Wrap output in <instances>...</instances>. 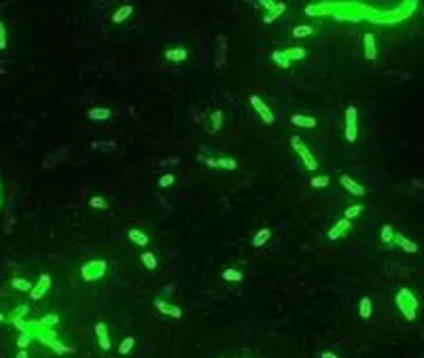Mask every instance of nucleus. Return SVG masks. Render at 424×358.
<instances>
[{"label": "nucleus", "mask_w": 424, "mask_h": 358, "mask_svg": "<svg viewBox=\"0 0 424 358\" xmlns=\"http://www.w3.org/2000/svg\"><path fill=\"white\" fill-rule=\"evenodd\" d=\"M395 305L407 322H414L420 312V299L409 289H399L395 295Z\"/></svg>", "instance_id": "f257e3e1"}, {"label": "nucleus", "mask_w": 424, "mask_h": 358, "mask_svg": "<svg viewBox=\"0 0 424 358\" xmlns=\"http://www.w3.org/2000/svg\"><path fill=\"white\" fill-rule=\"evenodd\" d=\"M106 269H109V263L104 259H93V261H87V263L81 265V278L87 280V282H96L100 278H104Z\"/></svg>", "instance_id": "f03ea898"}, {"label": "nucleus", "mask_w": 424, "mask_h": 358, "mask_svg": "<svg viewBox=\"0 0 424 358\" xmlns=\"http://www.w3.org/2000/svg\"><path fill=\"white\" fill-rule=\"evenodd\" d=\"M291 147L295 149V153L299 155V159H301V163H303V168L305 170H310V172H316V168H318V161L314 159V155L310 153V149L303 145V140L299 138V136H291Z\"/></svg>", "instance_id": "7ed1b4c3"}, {"label": "nucleus", "mask_w": 424, "mask_h": 358, "mask_svg": "<svg viewBox=\"0 0 424 358\" xmlns=\"http://www.w3.org/2000/svg\"><path fill=\"white\" fill-rule=\"evenodd\" d=\"M416 3H405V5H401L399 9H395V11H388V13H382V15H378V19L375 21H380V23H395V21H401V19H405V17H409L411 13L416 11Z\"/></svg>", "instance_id": "20e7f679"}, {"label": "nucleus", "mask_w": 424, "mask_h": 358, "mask_svg": "<svg viewBox=\"0 0 424 358\" xmlns=\"http://www.w3.org/2000/svg\"><path fill=\"white\" fill-rule=\"evenodd\" d=\"M346 140L350 142H355L357 136H359V111H357V106H348L346 109Z\"/></svg>", "instance_id": "39448f33"}, {"label": "nucleus", "mask_w": 424, "mask_h": 358, "mask_svg": "<svg viewBox=\"0 0 424 358\" xmlns=\"http://www.w3.org/2000/svg\"><path fill=\"white\" fill-rule=\"evenodd\" d=\"M249 102H251L253 109L257 111V115L263 119V123H267V125H272V123H274V113L269 111V106H267L261 98H259V95H255V93H253L251 98H249Z\"/></svg>", "instance_id": "423d86ee"}, {"label": "nucleus", "mask_w": 424, "mask_h": 358, "mask_svg": "<svg viewBox=\"0 0 424 358\" xmlns=\"http://www.w3.org/2000/svg\"><path fill=\"white\" fill-rule=\"evenodd\" d=\"M49 289H51V276H49V273H41V276H39V282L34 284V289L30 291V299H32V301L43 299V297L49 293Z\"/></svg>", "instance_id": "0eeeda50"}, {"label": "nucleus", "mask_w": 424, "mask_h": 358, "mask_svg": "<svg viewBox=\"0 0 424 358\" xmlns=\"http://www.w3.org/2000/svg\"><path fill=\"white\" fill-rule=\"evenodd\" d=\"M263 9L267 11V13L263 15V21L272 23L276 17H280L287 11V5L285 3H274V0H263Z\"/></svg>", "instance_id": "6e6552de"}, {"label": "nucleus", "mask_w": 424, "mask_h": 358, "mask_svg": "<svg viewBox=\"0 0 424 358\" xmlns=\"http://www.w3.org/2000/svg\"><path fill=\"white\" fill-rule=\"evenodd\" d=\"M352 231V223L348 221V219H341V221H337L331 229H329V233H327V237L331 242H337L339 237H344V235H348Z\"/></svg>", "instance_id": "1a4fd4ad"}, {"label": "nucleus", "mask_w": 424, "mask_h": 358, "mask_svg": "<svg viewBox=\"0 0 424 358\" xmlns=\"http://www.w3.org/2000/svg\"><path fill=\"white\" fill-rule=\"evenodd\" d=\"M363 51H365V57L373 62L375 57H378V41H375V34L367 32L363 37Z\"/></svg>", "instance_id": "9d476101"}, {"label": "nucleus", "mask_w": 424, "mask_h": 358, "mask_svg": "<svg viewBox=\"0 0 424 358\" xmlns=\"http://www.w3.org/2000/svg\"><path fill=\"white\" fill-rule=\"evenodd\" d=\"M155 307L159 309L161 314H166V316H170V318H183V309L179 307V305H172V303H168L166 299H161V297H157L155 301Z\"/></svg>", "instance_id": "9b49d317"}, {"label": "nucleus", "mask_w": 424, "mask_h": 358, "mask_svg": "<svg viewBox=\"0 0 424 358\" xmlns=\"http://www.w3.org/2000/svg\"><path fill=\"white\" fill-rule=\"evenodd\" d=\"M93 331H96V337H98L100 348L104 352H109L111 350V331H109V327H106V322H98Z\"/></svg>", "instance_id": "f8f14e48"}, {"label": "nucleus", "mask_w": 424, "mask_h": 358, "mask_svg": "<svg viewBox=\"0 0 424 358\" xmlns=\"http://www.w3.org/2000/svg\"><path fill=\"white\" fill-rule=\"evenodd\" d=\"M339 183H341V187H344V189L348 191V193L357 195V197L365 195V191H367L363 185H359V183L355 181V178H350V176H346V174H341V176H339Z\"/></svg>", "instance_id": "ddd939ff"}, {"label": "nucleus", "mask_w": 424, "mask_h": 358, "mask_svg": "<svg viewBox=\"0 0 424 358\" xmlns=\"http://www.w3.org/2000/svg\"><path fill=\"white\" fill-rule=\"evenodd\" d=\"M393 244H397L401 250H405V253H418V250H420L418 242L409 240V237H407L405 233H395V242H393Z\"/></svg>", "instance_id": "4468645a"}, {"label": "nucleus", "mask_w": 424, "mask_h": 358, "mask_svg": "<svg viewBox=\"0 0 424 358\" xmlns=\"http://www.w3.org/2000/svg\"><path fill=\"white\" fill-rule=\"evenodd\" d=\"M333 11H335V5H329V3L308 5V7H305V13H308V15H314V17H321V15H331Z\"/></svg>", "instance_id": "2eb2a0df"}, {"label": "nucleus", "mask_w": 424, "mask_h": 358, "mask_svg": "<svg viewBox=\"0 0 424 358\" xmlns=\"http://www.w3.org/2000/svg\"><path fill=\"white\" fill-rule=\"evenodd\" d=\"M206 163L210 168H223V170H235L238 168V161L231 157H219V159H206Z\"/></svg>", "instance_id": "dca6fc26"}, {"label": "nucleus", "mask_w": 424, "mask_h": 358, "mask_svg": "<svg viewBox=\"0 0 424 358\" xmlns=\"http://www.w3.org/2000/svg\"><path fill=\"white\" fill-rule=\"evenodd\" d=\"M11 289L17 291V293H28V295H30V291L34 289V284H32L28 278L13 276V278H11Z\"/></svg>", "instance_id": "f3484780"}, {"label": "nucleus", "mask_w": 424, "mask_h": 358, "mask_svg": "<svg viewBox=\"0 0 424 358\" xmlns=\"http://www.w3.org/2000/svg\"><path fill=\"white\" fill-rule=\"evenodd\" d=\"M163 55H166L168 62H185V59L189 57V51H187L185 47H172V49H168Z\"/></svg>", "instance_id": "a211bd4d"}, {"label": "nucleus", "mask_w": 424, "mask_h": 358, "mask_svg": "<svg viewBox=\"0 0 424 358\" xmlns=\"http://www.w3.org/2000/svg\"><path fill=\"white\" fill-rule=\"evenodd\" d=\"M291 123L297 125V127L312 129V127H316V119L314 117H308V115H293L291 117Z\"/></svg>", "instance_id": "6ab92c4d"}, {"label": "nucleus", "mask_w": 424, "mask_h": 358, "mask_svg": "<svg viewBox=\"0 0 424 358\" xmlns=\"http://www.w3.org/2000/svg\"><path fill=\"white\" fill-rule=\"evenodd\" d=\"M111 109H102V106H93V109L87 111V117L91 121H106V119H111Z\"/></svg>", "instance_id": "aec40b11"}, {"label": "nucleus", "mask_w": 424, "mask_h": 358, "mask_svg": "<svg viewBox=\"0 0 424 358\" xmlns=\"http://www.w3.org/2000/svg\"><path fill=\"white\" fill-rule=\"evenodd\" d=\"M373 314V301H371V297H363V299L359 301V316L363 320H369Z\"/></svg>", "instance_id": "412c9836"}, {"label": "nucleus", "mask_w": 424, "mask_h": 358, "mask_svg": "<svg viewBox=\"0 0 424 358\" xmlns=\"http://www.w3.org/2000/svg\"><path fill=\"white\" fill-rule=\"evenodd\" d=\"M269 237H272V229H269V227H263V229H259L257 233H255V237H253V246L255 248H261L263 244H267L269 242Z\"/></svg>", "instance_id": "4be33fe9"}, {"label": "nucleus", "mask_w": 424, "mask_h": 358, "mask_svg": "<svg viewBox=\"0 0 424 358\" xmlns=\"http://www.w3.org/2000/svg\"><path fill=\"white\" fill-rule=\"evenodd\" d=\"M132 13H134V7L132 5H123V7H119V9L115 11L111 19H113V23H123Z\"/></svg>", "instance_id": "5701e85b"}, {"label": "nucleus", "mask_w": 424, "mask_h": 358, "mask_svg": "<svg viewBox=\"0 0 424 358\" xmlns=\"http://www.w3.org/2000/svg\"><path fill=\"white\" fill-rule=\"evenodd\" d=\"M127 237H129V240H132L136 246H143V248H145V246L149 244V235H147L145 231L136 229V227H134V229H129V231H127Z\"/></svg>", "instance_id": "b1692460"}, {"label": "nucleus", "mask_w": 424, "mask_h": 358, "mask_svg": "<svg viewBox=\"0 0 424 358\" xmlns=\"http://www.w3.org/2000/svg\"><path fill=\"white\" fill-rule=\"evenodd\" d=\"M55 325H60V316H57V314H47V316H43L39 320V327L45 329V331H53Z\"/></svg>", "instance_id": "393cba45"}, {"label": "nucleus", "mask_w": 424, "mask_h": 358, "mask_svg": "<svg viewBox=\"0 0 424 358\" xmlns=\"http://www.w3.org/2000/svg\"><path fill=\"white\" fill-rule=\"evenodd\" d=\"M395 227L393 225H384L382 229H380V242L382 244H386V246H391L393 242H395Z\"/></svg>", "instance_id": "a878e982"}, {"label": "nucleus", "mask_w": 424, "mask_h": 358, "mask_svg": "<svg viewBox=\"0 0 424 358\" xmlns=\"http://www.w3.org/2000/svg\"><path fill=\"white\" fill-rule=\"evenodd\" d=\"M223 280H227V282H242L244 280V273L240 269H235V267H227L225 271H223Z\"/></svg>", "instance_id": "bb28decb"}, {"label": "nucleus", "mask_w": 424, "mask_h": 358, "mask_svg": "<svg viewBox=\"0 0 424 358\" xmlns=\"http://www.w3.org/2000/svg\"><path fill=\"white\" fill-rule=\"evenodd\" d=\"M140 261H143V265L147 267V269H157V257L153 255V253H149V250H145L143 255H140Z\"/></svg>", "instance_id": "cd10ccee"}, {"label": "nucleus", "mask_w": 424, "mask_h": 358, "mask_svg": "<svg viewBox=\"0 0 424 358\" xmlns=\"http://www.w3.org/2000/svg\"><path fill=\"white\" fill-rule=\"evenodd\" d=\"M312 34H314V28L308 26V23L293 28V37H295V39H308V37H312Z\"/></svg>", "instance_id": "c85d7f7f"}, {"label": "nucleus", "mask_w": 424, "mask_h": 358, "mask_svg": "<svg viewBox=\"0 0 424 358\" xmlns=\"http://www.w3.org/2000/svg\"><path fill=\"white\" fill-rule=\"evenodd\" d=\"M210 121H212V132H219L223 127V121H225V115H223V111H212Z\"/></svg>", "instance_id": "c756f323"}, {"label": "nucleus", "mask_w": 424, "mask_h": 358, "mask_svg": "<svg viewBox=\"0 0 424 358\" xmlns=\"http://www.w3.org/2000/svg\"><path fill=\"white\" fill-rule=\"evenodd\" d=\"M272 59H274V62H276L280 68H289V66H291V59L287 57L285 51H280V49H276V51L272 53Z\"/></svg>", "instance_id": "7c9ffc66"}, {"label": "nucleus", "mask_w": 424, "mask_h": 358, "mask_svg": "<svg viewBox=\"0 0 424 358\" xmlns=\"http://www.w3.org/2000/svg\"><path fill=\"white\" fill-rule=\"evenodd\" d=\"M134 345H136V339H134L132 335H127V337L119 343V354H123V356H125V354H129V352L134 350Z\"/></svg>", "instance_id": "2f4dec72"}, {"label": "nucleus", "mask_w": 424, "mask_h": 358, "mask_svg": "<svg viewBox=\"0 0 424 358\" xmlns=\"http://www.w3.org/2000/svg\"><path fill=\"white\" fill-rule=\"evenodd\" d=\"M285 53H287V57L291 59H303L305 57V49L303 47H289V49H285Z\"/></svg>", "instance_id": "473e14b6"}, {"label": "nucleus", "mask_w": 424, "mask_h": 358, "mask_svg": "<svg viewBox=\"0 0 424 358\" xmlns=\"http://www.w3.org/2000/svg\"><path fill=\"white\" fill-rule=\"evenodd\" d=\"M363 210H365V206H361V204L348 206V208H346V212H344V219H348V221L357 219V217H361V214H363Z\"/></svg>", "instance_id": "72a5a7b5"}, {"label": "nucleus", "mask_w": 424, "mask_h": 358, "mask_svg": "<svg viewBox=\"0 0 424 358\" xmlns=\"http://www.w3.org/2000/svg\"><path fill=\"white\" fill-rule=\"evenodd\" d=\"M329 183H331V178H329V176H312V181H310V185L314 189H327Z\"/></svg>", "instance_id": "f704fd0d"}, {"label": "nucleus", "mask_w": 424, "mask_h": 358, "mask_svg": "<svg viewBox=\"0 0 424 358\" xmlns=\"http://www.w3.org/2000/svg\"><path fill=\"white\" fill-rule=\"evenodd\" d=\"M89 206L91 208H98V210H106V208H109V201H106L104 197H100V195H93L89 199Z\"/></svg>", "instance_id": "c9c22d12"}, {"label": "nucleus", "mask_w": 424, "mask_h": 358, "mask_svg": "<svg viewBox=\"0 0 424 358\" xmlns=\"http://www.w3.org/2000/svg\"><path fill=\"white\" fill-rule=\"evenodd\" d=\"M7 45H9V32L5 21H0V49H7Z\"/></svg>", "instance_id": "e433bc0d"}, {"label": "nucleus", "mask_w": 424, "mask_h": 358, "mask_svg": "<svg viewBox=\"0 0 424 358\" xmlns=\"http://www.w3.org/2000/svg\"><path fill=\"white\" fill-rule=\"evenodd\" d=\"M28 312H30V307H28V305H17V307H15V312L11 314V320H17V318L28 316Z\"/></svg>", "instance_id": "4c0bfd02"}, {"label": "nucleus", "mask_w": 424, "mask_h": 358, "mask_svg": "<svg viewBox=\"0 0 424 358\" xmlns=\"http://www.w3.org/2000/svg\"><path fill=\"white\" fill-rule=\"evenodd\" d=\"M223 57H225V39L219 37V59H217V66H223Z\"/></svg>", "instance_id": "58836bf2"}, {"label": "nucleus", "mask_w": 424, "mask_h": 358, "mask_svg": "<svg viewBox=\"0 0 424 358\" xmlns=\"http://www.w3.org/2000/svg\"><path fill=\"white\" fill-rule=\"evenodd\" d=\"M30 341H32V337H30V335H26V333H21V335H19V339H17V345H19V350H26L28 345H30Z\"/></svg>", "instance_id": "ea45409f"}, {"label": "nucleus", "mask_w": 424, "mask_h": 358, "mask_svg": "<svg viewBox=\"0 0 424 358\" xmlns=\"http://www.w3.org/2000/svg\"><path fill=\"white\" fill-rule=\"evenodd\" d=\"M170 185H174V174H166V176L159 178V187H161V189H166V187H170Z\"/></svg>", "instance_id": "a19ab883"}, {"label": "nucleus", "mask_w": 424, "mask_h": 358, "mask_svg": "<svg viewBox=\"0 0 424 358\" xmlns=\"http://www.w3.org/2000/svg\"><path fill=\"white\" fill-rule=\"evenodd\" d=\"M321 358H339V356H337L335 352H323V354H321Z\"/></svg>", "instance_id": "79ce46f5"}, {"label": "nucleus", "mask_w": 424, "mask_h": 358, "mask_svg": "<svg viewBox=\"0 0 424 358\" xmlns=\"http://www.w3.org/2000/svg\"><path fill=\"white\" fill-rule=\"evenodd\" d=\"M15 358H28V352H26V350H19Z\"/></svg>", "instance_id": "37998d69"}, {"label": "nucleus", "mask_w": 424, "mask_h": 358, "mask_svg": "<svg viewBox=\"0 0 424 358\" xmlns=\"http://www.w3.org/2000/svg\"><path fill=\"white\" fill-rule=\"evenodd\" d=\"M0 208H3V185H0Z\"/></svg>", "instance_id": "c03bdc74"}, {"label": "nucleus", "mask_w": 424, "mask_h": 358, "mask_svg": "<svg viewBox=\"0 0 424 358\" xmlns=\"http://www.w3.org/2000/svg\"><path fill=\"white\" fill-rule=\"evenodd\" d=\"M5 320H7V318H5V314H3V312H0V322H5Z\"/></svg>", "instance_id": "a18cd8bd"}]
</instances>
